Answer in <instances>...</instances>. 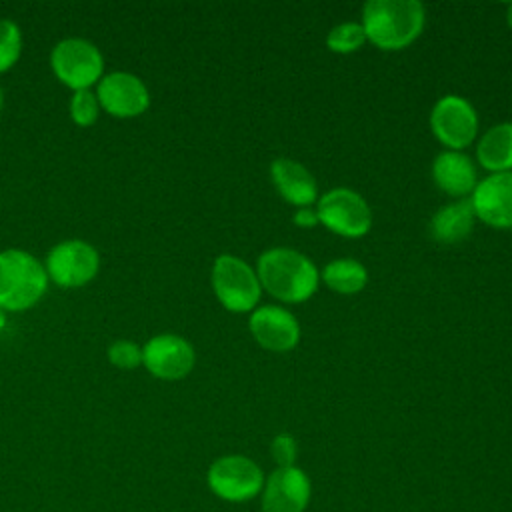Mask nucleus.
Instances as JSON below:
<instances>
[{"mask_svg": "<svg viewBox=\"0 0 512 512\" xmlns=\"http://www.w3.org/2000/svg\"><path fill=\"white\" fill-rule=\"evenodd\" d=\"M100 108L114 118H136L150 106L146 84L132 72L116 70L104 74L96 86Z\"/></svg>", "mask_w": 512, "mask_h": 512, "instance_id": "obj_10", "label": "nucleus"}, {"mask_svg": "<svg viewBox=\"0 0 512 512\" xmlns=\"http://www.w3.org/2000/svg\"><path fill=\"white\" fill-rule=\"evenodd\" d=\"M474 210L470 198H462L442 206L430 222L432 238L440 244L462 242L474 228Z\"/></svg>", "mask_w": 512, "mask_h": 512, "instance_id": "obj_17", "label": "nucleus"}, {"mask_svg": "<svg viewBox=\"0 0 512 512\" xmlns=\"http://www.w3.org/2000/svg\"><path fill=\"white\" fill-rule=\"evenodd\" d=\"M210 282L218 302L226 310L242 314L258 308L262 286L256 270L242 258L234 254H220L212 264Z\"/></svg>", "mask_w": 512, "mask_h": 512, "instance_id": "obj_4", "label": "nucleus"}, {"mask_svg": "<svg viewBox=\"0 0 512 512\" xmlns=\"http://www.w3.org/2000/svg\"><path fill=\"white\" fill-rule=\"evenodd\" d=\"M208 488L226 502H246L258 496L264 488V472L260 466L242 454L216 458L208 468Z\"/></svg>", "mask_w": 512, "mask_h": 512, "instance_id": "obj_7", "label": "nucleus"}, {"mask_svg": "<svg viewBox=\"0 0 512 512\" xmlns=\"http://www.w3.org/2000/svg\"><path fill=\"white\" fill-rule=\"evenodd\" d=\"M316 214L324 228L344 238H360L372 228L368 202L352 188H332L316 200Z\"/></svg>", "mask_w": 512, "mask_h": 512, "instance_id": "obj_6", "label": "nucleus"}, {"mask_svg": "<svg viewBox=\"0 0 512 512\" xmlns=\"http://www.w3.org/2000/svg\"><path fill=\"white\" fill-rule=\"evenodd\" d=\"M476 160L490 174L512 172V122L496 124L480 138Z\"/></svg>", "mask_w": 512, "mask_h": 512, "instance_id": "obj_18", "label": "nucleus"}, {"mask_svg": "<svg viewBox=\"0 0 512 512\" xmlns=\"http://www.w3.org/2000/svg\"><path fill=\"white\" fill-rule=\"evenodd\" d=\"M196 352L192 344L178 334H156L142 346L144 368L160 380H180L194 368Z\"/></svg>", "mask_w": 512, "mask_h": 512, "instance_id": "obj_11", "label": "nucleus"}, {"mask_svg": "<svg viewBox=\"0 0 512 512\" xmlns=\"http://www.w3.org/2000/svg\"><path fill=\"white\" fill-rule=\"evenodd\" d=\"M366 40L380 50H402L424 30L426 10L418 0H370L362 8Z\"/></svg>", "mask_w": 512, "mask_h": 512, "instance_id": "obj_2", "label": "nucleus"}, {"mask_svg": "<svg viewBox=\"0 0 512 512\" xmlns=\"http://www.w3.org/2000/svg\"><path fill=\"white\" fill-rule=\"evenodd\" d=\"M2 104H4V96H2V88H0V114H2Z\"/></svg>", "mask_w": 512, "mask_h": 512, "instance_id": "obj_28", "label": "nucleus"}, {"mask_svg": "<svg viewBox=\"0 0 512 512\" xmlns=\"http://www.w3.org/2000/svg\"><path fill=\"white\" fill-rule=\"evenodd\" d=\"M430 128L448 150H464L478 134V114L474 106L456 94L442 96L430 112Z\"/></svg>", "mask_w": 512, "mask_h": 512, "instance_id": "obj_9", "label": "nucleus"}, {"mask_svg": "<svg viewBox=\"0 0 512 512\" xmlns=\"http://www.w3.org/2000/svg\"><path fill=\"white\" fill-rule=\"evenodd\" d=\"M254 340L270 352H288L300 342V324L292 312L280 306H258L248 320Z\"/></svg>", "mask_w": 512, "mask_h": 512, "instance_id": "obj_14", "label": "nucleus"}, {"mask_svg": "<svg viewBox=\"0 0 512 512\" xmlns=\"http://www.w3.org/2000/svg\"><path fill=\"white\" fill-rule=\"evenodd\" d=\"M432 180L442 192L458 200L472 194L478 184L476 166L466 154L456 150H444L434 158Z\"/></svg>", "mask_w": 512, "mask_h": 512, "instance_id": "obj_16", "label": "nucleus"}, {"mask_svg": "<svg viewBox=\"0 0 512 512\" xmlns=\"http://www.w3.org/2000/svg\"><path fill=\"white\" fill-rule=\"evenodd\" d=\"M366 34L360 22H342L330 28L326 36V46L336 54H352L366 44Z\"/></svg>", "mask_w": 512, "mask_h": 512, "instance_id": "obj_20", "label": "nucleus"}, {"mask_svg": "<svg viewBox=\"0 0 512 512\" xmlns=\"http://www.w3.org/2000/svg\"><path fill=\"white\" fill-rule=\"evenodd\" d=\"M22 54V32L14 20L0 18V74L8 72Z\"/></svg>", "mask_w": 512, "mask_h": 512, "instance_id": "obj_21", "label": "nucleus"}, {"mask_svg": "<svg viewBox=\"0 0 512 512\" xmlns=\"http://www.w3.org/2000/svg\"><path fill=\"white\" fill-rule=\"evenodd\" d=\"M100 102L92 90H76L70 98V118L76 126L88 128L100 116Z\"/></svg>", "mask_w": 512, "mask_h": 512, "instance_id": "obj_22", "label": "nucleus"}, {"mask_svg": "<svg viewBox=\"0 0 512 512\" xmlns=\"http://www.w3.org/2000/svg\"><path fill=\"white\" fill-rule=\"evenodd\" d=\"M310 496L312 484L302 468H274L264 480L260 512H304Z\"/></svg>", "mask_w": 512, "mask_h": 512, "instance_id": "obj_12", "label": "nucleus"}, {"mask_svg": "<svg viewBox=\"0 0 512 512\" xmlns=\"http://www.w3.org/2000/svg\"><path fill=\"white\" fill-rule=\"evenodd\" d=\"M270 178L276 192L292 206L306 208L318 200V184L312 172L296 160L276 158L270 164Z\"/></svg>", "mask_w": 512, "mask_h": 512, "instance_id": "obj_15", "label": "nucleus"}, {"mask_svg": "<svg viewBox=\"0 0 512 512\" xmlns=\"http://www.w3.org/2000/svg\"><path fill=\"white\" fill-rule=\"evenodd\" d=\"M48 280L60 288H80L96 278L100 270L98 250L80 238L62 240L44 260Z\"/></svg>", "mask_w": 512, "mask_h": 512, "instance_id": "obj_8", "label": "nucleus"}, {"mask_svg": "<svg viewBox=\"0 0 512 512\" xmlns=\"http://www.w3.org/2000/svg\"><path fill=\"white\" fill-rule=\"evenodd\" d=\"M4 326H6V312L0 308V330H4Z\"/></svg>", "mask_w": 512, "mask_h": 512, "instance_id": "obj_27", "label": "nucleus"}, {"mask_svg": "<svg viewBox=\"0 0 512 512\" xmlns=\"http://www.w3.org/2000/svg\"><path fill=\"white\" fill-rule=\"evenodd\" d=\"M48 288L44 262L22 248L0 252V308L24 312L40 302Z\"/></svg>", "mask_w": 512, "mask_h": 512, "instance_id": "obj_3", "label": "nucleus"}, {"mask_svg": "<svg viewBox=\"0 0 512 512\" xmlns=\"http://www.w3.org/2000/svg\"><path fill=\"white\" fill-rule=\"evenodd\" d=\"M270 454L276 462V468L296 466L298 456V444L290 434H276L270 444Z\"/></svg>", "mask_w": 512, "mask_h": 512, "instance_id": "obj_24", "label": "nucleus"}, {"mask_svg": "<svg viewBox=\"0 0 512 512\" xmlns=\"http://www.w3.org/2000/svg\"><path fill=\"white\" fill-rule=\"evenodd\" d=\"M54 76L72 92L90 90L104 76V56L86 38H64L50 52Z\"/></svg>", "mask_w": 512, "mask_h": 512, "instance_id": "obj_5", "label": "nucleus"}, {"mask_svg": "<svg viewBox=\"0 0 512 512\" xmlns=\"http://www.w3.org/2000/svg\"><path fill=\"white\" fill-rule=\"evenodd\" d=\"M322 282L338 294H356L368 282V270L354 258H336L320 272Z\"/></svg>", "mask_w": 512, "mask_h": 512, "instance_id": "obj_19", "label": "nucleus"}, {"mask_svg": "<svg viewBox=\"0 0 512 512\" xmlns=\"http://www.w3.org/2000/svg\"><path fill=\"white\" fill-rule=\"evenodd\" d=\"M474 216L492 228H512V172L490 174L470 196Z\"/></svg>", "mask_w": 512, "mask_h": 512, "instance_id": "obj_13", "label": "nucleus"}, {"mask_svg": "<svg viewBox=\"0 0 512 512\" xmlns=\"http://www.w3.org/2000/svg\"><path fill=\"white\" fill-rule=\"evenodd\" d=\"M256 274L262 290L286 304L306 302L318 288L320 272L314 262L286 246L270 248L258 256Z\"/></svg>", "mask_w": 512, "mask_h": 512, "instance_id": "obj_1", "label": "nucleus"}, {"mask_svg": "<svg viewBox=\"0 0 512 512\" xmlns=\"http://www.w3.org/2000/svg\"><path fill=\"white\" fill-rule=\"evenodd\" d=\"M506 22H508V26L512 28V2H510L508 8H506Z\"/></svg>", "mask_w": 512, "mask_h": 512, "instance_id": "obj_26", "label": "nucleus"}, {"mask_svg": "<svg viewBox=\"0 0 512 512\" xmlns=\"http://www.w3.org/2000/svg\"><path fill=\"white\" fill-rule=\"evenodd\" d=\"M108 360L120 370H134L142 364V348L132 340H114L106 350Z\"/></svg>", "mask_w": 512, "mask_h": 512, "instance_id": "obj_23", "label": "nucleus"}, {"mask_svg": "<svg viewBox=\"0 0 512 512\" xmlns=\"http://www.w3.org/2000/svg\"><path fill=\"white\" fill-rule=\"evenodd\" d=\"M292 220H294V224H296V226H300V228H314L316 224H320L318 214H316V208L312 210L310 206H306V208H298V210L294 212Z\"/></svg>", "mask_w": 512, "mask_h": 512, "instance_id": "obj_25", "label": "nucleus"}]
</instances>
